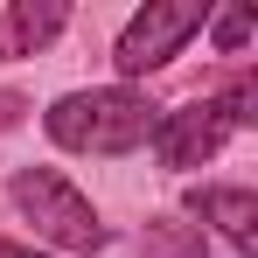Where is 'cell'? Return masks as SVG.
<instances>
[{
    "label": "cell",
    "mask_w": 258,
    "mask_h": 258,
    "mask_svg": "<svg viewBox=\"0 0 258 258\" xmlns=\"http://www.w3.org/2000/svg\"><path fill=\"white\" fill-rule=\"evenodd\" d=\"M49 140L63 154H133L147 147L161 126V105L133 84H105V91H63L49 105Z\"/></svg>",
    "instance_id": "1"
},
{
    "label": "cell",
    "mask_w": 258,
    "mask_h": 258,
    "mask_svg": "<svg viewBox=\"0 0 258 258\" xmlns=\"http://www.w3.org/2000/svg\"><path fill=\"white\" fill-rule=\"evenodd\" d=\"M7 196H14V210L35 223V237L63 244V251H105V244H112V230L98 223L91 196L70 181V174H56V168H14L7 174Z\"/></svg>",
    "instance_id": "2"
},
{
    "label": "cell",
    "mask_w": 258,
    "mask_h": 258,
    "mask_svg": "<svg viewBox=\"0 0 258 258\" xmlns=\"http://www.w3.org/2000/svg\"><path fill=\"white\" fill-rule=\"evenodd\" d=\"M203 21H210L203 0H147L126 28H119V49H112L119 77H154L161 63H174V56L188 49V35H203Z\"/></svg>",
    "instance_id": "3"
},
{
    "label": "cell",
    "mask_w": 258,
    "mask_h": 258,
    "mask_svg": "<svg viewBox=\"0 0 258 258\" xmlns=\"http://www.w3.org/2000/svg\"><path fill=\"white\" fill-rule=\"evenodd\" d=\"M230 140V126H223V112H216V98H196V105H174V112H161V126H154V154H161V168H203V161H216V147Z\"/></svg>",
    "instance_id": "4"
},
{
    "label": "cell",
    "mask_w": 258,
    "mask_h": 258,
    "mask_svg": "<svg viewBox=\"0 0 258 258\" xmlns=\"http://www.w3.org/2000/svg\"><path fill=\"white\" fill-rule=\"evenodd\" d=\"M188 216H203L223 230V244L230 251H258V196L251 188H237V181H203V188H188Z\"/></svg>",
    "instance_id": "5"
},
{
    "label": "cell",
    "mask_w": 258,
    "mask_h": 258,
    "mask_svg": "<svg viewBox=\"0 0 258 258\" xmlns=\"http://www.w3.org/2000/svg\"><path fill=\"white\" fill-rule=\"evenodd\" d=\"M63 21H70L63 0H7V7H0V63L49 49L56 35H63Z\"/></svg>",
    "instance_id": "6"
},
{
    "label": "cell",
    "mask_w": 258,
    "mask_h": 258,
    "mask_svg": "<svg viewBox=\"0 0 258 258\" xmlns=\"http://www.w3.org/2000/svg\"><path fill=\"white\" fill-rule=\"evenodd\" d=\"M140 258H210V237H203V223L147 216L140 223Z\"/></svg>",
    "instance_id": "7"
},
{
    "label": "cell",
    "mask_w": 258,
    "mask_h": 258,
    "mask_svg": "<svg viewBox=\"0 0 258 258\" xmlns=\"http://www.w3.org/2000/svg\"><path fill=\"white\" fill-rule=\"evenodd\" d=\"M203 28L216 35V49H223V56H244V42L258 35V14H251V7H216Z\"/></svg>",
    "instance_id": "8"
},
{
    "label": "cell",
    "mask_w": 258,
    "mask_h": 258,
    "mask_svg": "<svg viewBox=\"0 0 258 258\" xmlns=\"http://www.w3.org/2000/svg\"><path fill=\"white\" fill-rule=\"evenodd\" d=\"M216 112H223V126H258V77H251V70H237V77L223 84Z\"/></svg>",
    "instance_id": "9"
},
{
    "label": "cell",
    "mask_w": 258,
    "mask_h": 258,
    "mask_svg": "<svg viewBox=\"0 0 258 258\" xmlns=\"http://www.w3.org/2000/svg\"><path fill=\"white\" fill-rule=\"evenodd\" d=\"M21 119V98H0V126H14Z\"/></svg>",
    "instance_id": "10"
},
{
    "label": "cell",
    "mask_w": 258,
    "mask_h": 258,
    "mask_svg": "<svg viewBox=\"0 0 258 258\" xmlns=\"http://www.w3.org/2000/svg\"><path fill=\"white\" fill-rule=\"evenodd\" d=\"M0 258H49V251H28V244H0Z\"/></svg>",
    "instance_id": "11"
}]
</instances>
